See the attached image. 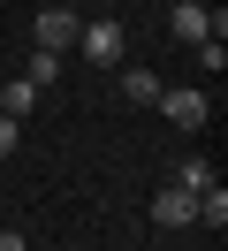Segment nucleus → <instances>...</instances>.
Wrapping results in <instances>:
<instances>
[{
	"label": "nucleus",
	"mask_w": 228,
	"mask_h": 251,
	"mask_svg": "<svg viewBox=\"0 0 228 251\" xmlns=\"http://www.w3.org/2000/svg\"><path fill=\"white\" fill-rule=\"evenodd\" d=\"M167 38H175V46H205V38H228V8H205V0H175V8H167Z\"/></svg>",
	"instance_id": "2"
},
{
	"label": "nucleus",
	"mask_w": 228,
	"mask_h": 251,
	"mask_svg": "<svg viewBox=\"0 0 228 251\" xmlns=\"http://www.w3.org/2000/svg\"><path fill=\"white\" fill-rule=\"evenodd\" d=\"M76 8H38L30 16V38H38V53H61V46H76Z\"/></svg>",
	"instance_id": "3"
},
{
	"label": "nucleus",
	"mask_w": 228,
	"mask_h": 251,
	"mask_svg": "<svg viewBox=\"0 0 228 251\" xmlns=\"http://www.w3.org/2000/svg\"><path fill=\"white\" fill-rule=\"evenodd\" d=\"M160 114L175 129H205V92H160Z\"/></svg>",
	"instance_id": "5"
},
{
	"label": "nucleus",
	"mask_w": 228,
	"mask_h": 251,
	"mask_svg": "<svg viewBox=\"0 0 228 251\" xmlns=\"http://www.w3.org/2000/svg\"><path fill=\"white\" fill-rule=\"evenodd\" d=\"M213 183H221V168H213L205 152H182V160H175V190H190V198H198V190H213Z\"/></svg>",
	"instance_id": "6"
},
{
	"label": "nucleus",
	"mask_w": 228,
	"mask_h": 251,
	"mask_svg": "<svg viewBox=\"0 0 228 251\" xmlns=\"http://www.w3.org/2000/svg\"><path fill=\"white\" fill-rule=\"evenodd\" d=\"M198 221H205V228H221V221H228V190H221V183L198 190Z\"/></svg>",
	"instance_id": "9"
},
{
	"label": "nucleus",
	"mask_w": 228,
	"mask_h": 251,
	"mask_svg": "<svg viewBox=\"0 0 228 251\" xmlns=\"http://www.w3.org/2000/svg\"><path fill=\"white\" fill-rule=\"evenodd\" d=\"M198 69H213V76L228 69V46H221V38H205V46H198Z\"/></svg>",
	"instance_id": "11"
},
{
	"label": "nucleus",
	"mask_w": 228,
	"mask_h": 251,
	"mask_svg": "<svg viewBox=\"0 0 228 251\" xmlns=\"http://www.w3.org/2000/svg\"><path fill=\"white\" fill-rule=\"evenodd\" d=\"M61 76V53H30V84H38V92H46V84H53Z\"/></svg>",
	"instance_id": "10"
},
{
	"label": "nucleus",
	"mask_w": 228,
	"mask_h": 251,
	"mask_svg": "<svg viewBox=\"0 0 228 251\" xmlns=\"http://www.w3.org/2000/svg\"><path fill=\"white\" fill-rule=\"evenodd\" d=\"M76 53H84V69H122L129 31H122L114 16H84V23H76Z\"/></svg>",
	"instance_id": "1"
},
{
	"label": "nucleus",
	"mask_w": 228,
	"mask_h": 251,
	"mask_svg": "<svg viewBox=\"0 0 228 251\" xmlns=\"http://www.w3.org/2000/svg\"><path fill=\"white\" fill-rule=\"evenodd\" d=\"M15 145H23V122H15V114H0V160H8Z\"/></svg>",
	"instance_id": "12"
},
{
	"label": "nucleus",
	"mask_w": 228,
	"mask_h": 251,
	"mask_svg": "<svg viewBox=\"0 0 228 251\" xmlns=\"http://www.w3.org/2000/svg\"><path fill=\"white\" fill-rule=\"evenodd\" d=\"M152 221H160V228H190V221H198V198H190V190H175V183L152 190Z\"/></svg>",
	"instance_id": "4"
},
{
	"label": "nucleus",
	"mask_w": 228,
	"mask_h": 251,
	"mask_svg": "<svg viewBox=\"0 0 228 251\" xmlns=\"http://www.w3.org/2000/svg\"><path fill=\"white\" fill-rule=\"evenodd\" d=\"M160 69H122V99H129V107H160Z\"/></svg>",
	"instance_id": "7"
},
{
	"label": "nucleus",
	"mask_w": 228,
	"mask_h": 251,
	"mask_svg": "<svg viewBox=\"0 0 228 251\" xmlns=\"http://www.w3.org/2000/svg\"><path fill=\"white\" fill-rule=\"evenodd\" d=\"M0 251H30V244H23V228H0Z\"/></svg>",
	"instance_id": "13"
},
{
	"label": "nucleus",
	"mask_w": 228,
	"mask_h": 251,
	"mask_svg": "<svg viewBox=\"0 0 228 251\" xmlns=\"http://www.w3.org/2000/svg\"><path fill=\"white\" fill-rule=\"evenodd\" d=\"M30 107H38V84H30V76L0 84V114H15V122H30Z\"/></svg>",
	"instance_id": "8"
}]
</instances>
